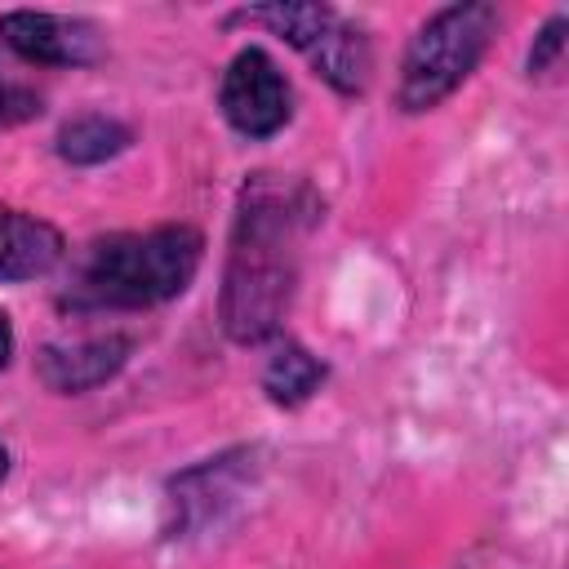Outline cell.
Returning a JSON list of instances; mask_svg holds the SVG:
<instances>
[{
	"label": "cell",
	"mask_w": 569,
	"mask_h": 569,
	"mask_svg": "<svg viewBox=\"0 0 569 569\" xmlns=\"http://www.w3.org/2000/svg\"><path fill=\"white\" fill-rule=\"evenodd\" d=\"M218 111L231 133L267 142L293 120V84L262 44H240L218 80Z\"/></svg>",
	"instance_id": "cell-5"
},
{
	"label": "cell",
	"mask_w": 569,
	"mask_h": 569,
	"mask_svg": "<svg viewBox=\"0 0 569 569\" xmlns=\"http://www.w3.org/2000/svg\"><path fill=\"white\" fill-rule=\"evenodd\" d=\"M267 347L271 351H267V365H262V378L258 382H262V391H267V400L276 409H302L311 396H320V387L329 378V365L311 347H302L289 333H280Z\"/></svg>",
	"instance_id": "cell-10"
},
{
	"label": "cell",
	"mask_w": 569,
	"mask_h": 569,
	"mask_svg": "<svg viewBox=\"0 0 569 569\" xmlns=\"http://www.w3.org/2000/svg\"><path fill=\"white\" fill-rule=\"evenodd\" d=\"M565 36H569V18H565V13H551V18L538 27V36H533V44H529V53H525V76H529V80L560 67Z\"/></svg>",
	"instance_id": "cell-12"
},
{
	"label": "cell",
	"mask_w": 569,
	"mask_h": 569,
	"mask_svg": "<svg viewBox=\"0 0 569 569\" xmlns=\"http://www.w3.org/2000/svg\"><path fill=\"white\" fill-rule=\"evenodd\" d=\"M498 27H502V13L489 0H453L427 13L405 40V53L396 67V93H391L396 111L427 116L440 102H449L485 62Z\"/></svg>",
	"instance_id": "cell-3"
},
{
	"label": "cell",
	"mask_w": 569,
	"mask_h": 569,
	"mask_svg": "<svg viewBox=\"0 0 569 569\" xmlns=\"http://www.w3.org/2000/svg\"><path fill=\"white\" fill-rule=\"evenodd\" d=\"M44 111V98L22 80H0V133L31 124Z\"/></svg>",
	"instance_id": "cell-13"
},
{
	"label": "cell",
	"mask_w": 569,
	"mask_h": 569,
	"mask_svg": "<svg viewBox=\"0 0 569 569\" xmlns=\"http://www.w3.org/2000/svg\"><path fill=\"white\" fill-rule=\"evenodd\" d=\"M9 467H13V458H9V445L0 440V485L9 480Z\"/></svg>",
	"instance_id": "cell-15"
},
{
	"label": "cell",
	"mask_w": 569,
	"mask_h": 569,
	"mask_svg": "<svg viewBox=\"0 0 569 569\" xmlns=\"http://www.w3.org/2000/svg\"><path fill=\"white\" fill-rule=\"evenodd\" d=\"M67 262V236L18 204H0V284H31Z\"/></svg>",
	"instance_id": "cell-9"
},
{
	"label": "cell",
	"mask_w": 569,
	"mask_h": 569,
	"mask_svg": "<svg viewBox=\"0 0 569 569\" xmlns=\"http://www.w3.org/2000/svg\"><path fill=\"white\" fill-rule=\"evenodd\" d=\"M227 22L262 27L267 36L284 40L311 67V76H320L338 98H360L373 80V36L365 31V22H356L338 4L276 0V4L236 9L227 13Z\"/></svg>",
	"instance_id": "cell-4"
},
{
	"label": "cell",
	"mask_w": 569,
	"mask_h": 569,
	"mask_svg": "<svg viewBox=\"0 0 569 569\" xmlns=\"http://www.w3.org/2000/svg\"><path fill=\"white\" fill-rule=\"evenodd\" d=\"M204 267V236L191 222H160L147 231H111L67 253L58 307L71 316H133L164 307L191 289Z\"/></svg>",
	"instance_id": "cell-2"
},
{
	"label": "cell",
	"mask_w": 569,
	"mask_h": 569,
	"mask_svg": "<svg viewBox=\"0 0 569 569\" xmlns=\"http://www.w3.org/2000/svg\"><path fill=\"white\" fill-rule=\"evenodd\" d=\"M0 40L27 67L76 71L107 58V31L84 13H53V9H9L0 13Z\"/></svg>",
	"instance_id": "cell-6"
},
{
	"label": "cell",
	"mask_w": 569,
	"mask_h": 569,
	"mask_svg": "<svg viewBox=\"0 0 569 569\" xmlns=\"http://www.w3.org/2000/svg\"><path fill=\"white\" fill-rule=\"evenodd\" d=\"M129 147H133V124H124L120 116H107V111H80L71 120H62L53 133V156L71 169H98V164L124 156Z\"/></svg>",
	"instance_id": "cell-11"
},
{
	"label": "cell",
	"mask_w": 569,
	"mask_h": 569,
	"mask_svg": "<svg viewBox=\"0 0 569 569\" xmlns=\"http://www.w3.org/2000/svg\"><path fill=\"white\" fill-rule=\"evenodd\" d=\"M320 213L325 204L302 178L267 169L244 178L218 280V325L236 347H267L284 333L302 244Z\"/></svg>",
	"instance_id": "cell-1"
},
{
	"label": "cell",
	"mask_w": 569,
	"mask_h": 569,
	"mask_svg": "<svg viewBox=\"0 0 569 569\" xmlns=\"http://www.w3.org/2000/svg\"><path fill=\"white\" fill-rule=\"evenodd\" d=\"M253 458H258V449L236 445V449H222V453L200 458L187 471H178L164 489V511H169L164 533L191 538V533L209 529L244 493V485L253 476Z\"/></svg>",
	"instance_id": "cell-7"
},
{
	"label": "cell",
	"mask_w": 569,
	"mask_h": 569,
	"mask_svg": "<svg viewBox=\"0 0 569 569\" xmlns=\"http://www.w3.org/2000/svg\"><path fill=\"white\" fill-rule=\"evenodd\" d=\"M13 351H18V333H13V320H9L4 311H0V373L9 369Z\"/></svg>",
	"instance_id": "cell-14"
},
{
	"label": "cell",
	"mask_w": 569,
	"mask_h": 569,
	"mask_svg": "<svg viewBox=\"0 0 569 569\" xmlns=\"http://www.w3.org/2000/svg\"><path fill=\"white\" fill-rule=\"evenodd\" d=\"M133 356V338L120 329L107 333H80V338H58L44 342L36 356V378L53 396H84L120 378V369Z\"/></svg>",
	"instance_id": "cell-8"
}]
</instances>
